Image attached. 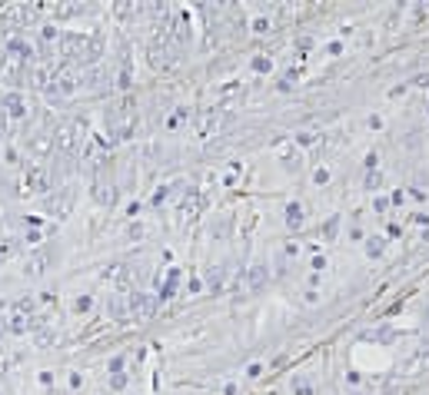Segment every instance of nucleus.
Segmentation results:
<instances>
[{
    "label": "nucleus",
    "instance_id": "1",
    "mask_svg": "<svg viewBox=\"0 0 429 395\" xmlns=\"http://www.w3.org/2000/svg\"><path fill=\"white\" fill-rule=\"evenodd\" d=\"M60 53L70 64H97L100 53H104V43H100V37H87V33H64L60 37Z\"/></svg>",
    "mask_w": 429,
    "mask_h": 395
},
{
    "label": "nucleus",
    "instance_id": "2",
    "mask_svg": "<svg viewBox=\"0 0 429 395\" xmlns=\"http://www.w3.org/2000/svg\"><path fill=\"white\" fill-rule=\"evenodd\" d=\"M83 136H87L83 123H77V120H64V123L54 130V150L64 153V156H80Z\"/></svg>",
    "mask_w": 429,
    "mask_h": 395
},
{
    "label": "nucleus",
    "instance_id": "3",
    "mask_svg": "<svg viewBox=\"0 0 429 395\" xmlns=\"http://www.w3.org/2000/svg\"><path fill=\"white\" fill-rule=\"evenodd\" d=\"M127 309L133 322H150L153 316L160 312V296L153 293H130L127 296Z\"/></svg>",
    "mask_w": 429,
    "mask_h": 395
},
{
    "label": "nucleus",
    "instance_id": "4",
    "mask_svg": "<svg viewBox=\"0 0 429 395\" xmlns=\"http://www.w3.org/2000/svg\"><path fill=\"white\" fill-rule=\"evenodd\" d=\"M247 286H250L253 296H260L263 289L270 286V269H266V262H253V266L247 269Z\"/></svg>",
    "mask_w": 429,
    "mask_h": 395
},
{
    "label": "nucleus",
    "instance_id": "5",
    "mask_svg": "<svg viewBox=\"0 0 429 395\" xmlns=\"http://www.w3.org/2000/svg\"><path fill=\"white\" fill-rule=\"evenodd\" d=\"M27 190L33 193H47L50 190V173L37 163H27Z\"/></svg>",
    "mask_w": 429,
    "mask_h": 395
},
{
    "label": "nucleus",
    "instance_id": "6",
    "mask_svg": "<svg viewBox=\"0 0 429 395\" xmlns=\"http://www.w3.org/2000/svg\"><path fill=\"white\" fill-rule=\"evenodd\" d=\"M0 106L10 113V117H27V100H24V93L20 90H10V93H4V100H0Z\"/></svg>",
    "mask_w": 429,
    "mask_h": 395
},
{
    "label": "nucleus",
    "instance_id": "7",
    "mask_svg": "<svg viewBox=\"0 0 429 395\" xmlns=\"http://www.w3.org/2000/svg\"><path fill=\"white\" fill-rule=\"evenodd\" d=\"M50 262H54V253H37L30 262H27V276H43Z\"/></svg>",
    "mask_w": 429,
    "mask_h": 395
},
{
    "label": "nucleus",
    "instance_id": "8",
    "mask_svg": "<svg viewBox=\"0 0 429 395\" xmlns=\"http://www.w3.org/2000/svg\"><path fill=\"white\" fill-rule=\"evenodd\" d=\"M93 199H97L100 206H113V199H117V190H113L110 183H107V186H104V183H97V186H93Z\"/></svg>",
    "mask_w": 429,
    "mask_h": 395
},
{
    "label": "nucleus",
    "instance_id": "9",
    "mask_svg": "<svg viewBox=\"0 0 429 395\" xmlns=\"http://www.w3.org/2000/svg\"><path fill=\"white\" fill-rule=\"evenodd\" d=\"M70 199H73V193H70V190H64L57 199L50 196V203H47V206L54 209V216H67V209H70Z\"/></svg>",
    "mask_w": 429,
    "mask_h": 395
},
{
    "label": "nucleus",
    "instance_id": "10",
    "mask_svg": "<svg viewBox=\"0 0 429 395\" xmlns=\"http://www.w3.org/2000/svg\"><path fill=\"white\" fill-rule=\"evenodd\" d=\"M286 226H290V230H300V226H303V206L300 203L286 206Z\"/></svg>",
    "mask_w": 429,
    "mask_h": 395
},
{
    "label": "nucleus",
    "instance_id": "11",
    "mask_svg": "<svg viewBox=\"0 0 429 395\" xmlns=\"http://www.w3.org/2000/svg\"><path fill=\"white\" fill-rule=\"evenodd\" d=\"M176 283H180V269H170L167 283H163V289H160V302H163V299H173V293H176Z\"/></svg>",
    "mask_w": 429,
    "mask_h": 395
},
{
    "label": "nucleus",
    "instance_id": "12",
    "mask_svg": "<svg viewBox=\"0 0 429 395\" xmlns=\"http://www.w3.org/2000/svg\"><path fill=\"white\" fill-rule=\"evenodd\" d=\"M207 286H210V293H213V296L223 293V269H220V266H213V269L207 272Z\"/></svg>",
    "mask_w": 429,
    "mask_h": 395
},
{
    "label": "nucleus",
    "instance_id": "13",
    "mask_svg": "<svg viewBox=\"0 0 429 395\" xmlns=\"http://www.w3.org/2000/svg\"><path fill=\"white\" fill-rule=\"evenodd\" d=\"M383 249H386V239H383V236H369V239H366V256H369V259L383 256Z\"/></svg>",
    "mask_w": 429,
    "mask_h": 395
},
{
    "label": "nucleus",
    "instance_id": "14",
    "mask_svg": "<svg viewBox=\"0 0 429 395\" xmlns=\"http://www.w3.org/2000/svg\"><path fill=\"white\" fill-rule=\"evenodd\" d=\"M336 233H340V216H329V219L323 222V239H326V243H333Z\"/></svg>",
    "mask_w": 429,
    "mask_h": 395
},
{
    "label": "nucleus",
    "instance_id": "15",
    "mask_svg": "<svg viewBox=\"0 0 429 395\" xmlns=\"http://www.w3.org/2000/svg\"><path fill=\"white\" fill-rule=\"evenodd\" d=\"M379 186H383V173H379V170H369V173H366V190L376 193Z\"/></svg>",
    "mask_w": 429,
    "mask_h": 395
},
{
    "label": "nucleus",
    "instance_id": "16",
    "mask_svg": "<svg viewBox=\"0 0 429 395\" xmlns=\"http://www.w3.org/2000/svg\"><path fill=\"white\" fill-rule=\"evenodd\" d=\"M27 329H30V322L24 319V312H17V316L10 319V332H17V335H20V332H27Z\"/></svg>",
    "mask_w": 429,
    "mask_h": 395
},
{
    "label": "nucleus",
    "instance_id": "17",
    "mask_svg": "<svg viewBox=\"0 0 429 395\" xmlns=\"http://www.w3.org/2000/svg\"><path fill=\"white\" fill-rule=\"evenodd\" d=\"M127 372H117V375H110V388H117V392H123L127 388Z\"/></svg>",
    "mask_w": 429,
    "mask_h": 395
},
{
    "label": "nucleus",
    "instance_id": "18",
    "mask_svg": "<svg viewBox=\"0 0 429 395\" xmlns=\"http://www.w3.org/2000/svg\"><path fill=\"white\" fill-rule=\"evenodd\" d=\"M270 67H273V64H270V57H253V70H256V73L270 70Z\"/></svg>",
    "mask_w": 429,
    "mask_h": 395
},
{
    "label": "nucleus",
    "instance_id": "19",
    "mask_svg": "<svg viewBox=\"0 0 429 395\" xmlns=\"http://www.w3.org/2000/svg\"><path fill=\"white\" fill-rule=\"evenodd\" d=\"M373 209H376V213L383 216V213H386V209H390V199H386V196H376V199H373Z\"/></svg>",
    "mask_w": 429,
    "mask_h": 395
},
{
    "label": "nucleus",
    "instance_id": "20",
    "mask_svg": "<svg viewBox=\"0 0 429 395\" xmlns=\"http://www.w3.org/2000/svg\"><path fill=\"white\" fill-rule=\"evenodd\" d=\"M373 339H376V342H393V329H390V325H383V329L376 332Z\"/></svg>",
    "mask_w": 429,
    "mask_h": 395
},
{
    "label": "nucleus",
    "instance_id": "21",
    "mask_svg": "<svg viewBox=\"0 0 429 395\" xmlns=\"http://www.w3.org/2000/svg\"><path fill=\"white\" fill-rule=\"evenodd\" d=\"M90 306H93V302H90V296H80V299L73 302V309H77V312H87Z\"/></svg>",
    "mask_w": 429,
    "mask_h": 395
},
{
    "label": "nucleus",
    "instance_id": "22",
    "mask_svg": "<svg viewBox=\"0 0 429 395\" xmlns=\"http://www.w3.org/2000/svg\"><path fill=\"white\" fill-rule=\"evenodd\" d=\"M117 372H123V356H113L110 359V375H117Z\"/></svg>",
    "mask_w": 429,
    "mask_h": 395
},
{
    "label": "nucleus",
    "instance_id": "23",
    "mask_svg": "<svg viewBox=\"0 0 429 395\" xmlns=\"http://www.w3.org/2000/svg\"><path fill=\"white\" fill-rule=\"evenodd\" d=\"M253 30H256V33H266V30H270V20H263V17H256V20H253Z\"/></svg>",
    "mask_w": 429,
    "mask_h": 395
},
{
    "label": "nucleus",
    "instance_id": "24",
    "mask_svg": "<svg viewBox=\"0 0 429 395\" xmlns=\"http://www.w3.org/2000/svg\"><path fill=\"white\" fill-rule=\"evenodd\" d=\"M117 87H123V90L130 87V70H127V67H123V70H120V77H117Z\"/></svg>",
    "mask_w": 429,
    "mask_h": 395
},
{
    "label": "nucleus",
    "instance_id": "25",
    "mask_svg": "<svg viewBox=\"0 0 429 395\" xmlns=\"http://www.w3.org/2000/svg\"><path fill=\"white\" fill-rule=\"evenodd\" d=\"M160 203H167V190H160V193H153V206H160Z\"/></svg>",
    "mask_w": 429,
    "mask_h": 395
},
{
    "label": "nucleus",
    "instance_id": "26",
    "mask_svg": "<svg viewBox=\"0 0 429 395\" xmlns=\"http://www.w3.org/2000/svg\"><path fill=\"white\" fill-rule=\"evenodd\" d=\"M296 140H300V146H310V143H313V133H300Z\"/></svg>",
    "mask_w": 429,
    "mask_h": 395
},
{
    "label": "nucleus",
    "instance_id": "27",
    "mask_svg": "<svg viewBox=\"0 0 429 395\" xmlns=\"http://www.w3.org/2000/svg\"><path fill=\"white\" fill-rule=\"evenodd\" d=\"M313 180H316V183H326V180H329V173H326V170H316V173H313Z\"/></svg>",
    "mask_w": 429,
    "mask_h": 395
},
{
    "label": "nucleus",
    "instance_id": "28",
    "mask_svg": "<svg viewBox=\"0 0 429 395\" xmlns=\"http://www.w3.org/2000/svg\"><path fill=\"white\" fill-rule=\"evenodd\" d=\"M260 372H263V369H260V365L253 362V365H250V369H247V375H250V379H256V375H260Z\"/></svg>",
    "mask_w": 429,
    "mask_h": 395
},
{
    "label": "nucleus",
    "instance_id": "29",
    "mask_svg": "<svg viewBox=\"0 0 429 395\" xmlns=\"http://www.w3.org/2000/svg\"><path fill=\"white\" fill-rule=\"evenodd\" d=\"M27 243H30V246H37V243H40V233H37V230H33V233H27Z\"/></svg>",
    "mask_w": 429,
    "mask_h": 395
},
{
    "label": "nucleus",
    "instance_id": "30",
    "mask_svg": "<svg viewBox=\"0 0 429 395\" xmlns=\"http://www.w3.org/2000/svg\"><path fill=\"white\" fill-rule=\"evenodd\" d=\"M422 329H426V332H429V306H426V309H422Z\"/></svg>",
    "mask_w": 429,
    "mask_h": 395
},
{
    "label": "nucleus",
    "instance_id": "31",
    "mask_svg": "<svg viewBox=\"0 0 429 395\" xmlns=\"http://www.w3.org/2000/svg\"><path fill=\"white\" fill-rule=\"evenodd\" d=\"M4 329H7V325H4V316H0V332H4Z\"/></svg>",
    "mask_w": 429,
    "mask_h": 395
},
{
    "label": "nucleus",
    "instance_id": "32",
    "mask_svg": "<svg viewBox=\"0 0 429 395\" xmlns=\"http://www.w3.org/2000/svg\"><path fill=\"white\" fill-rule=\"evenodd\" d=\"M386 395H399V392H396V388H390V392H386Z\"/></svg>",
    "mask_w": 429,
    "mask_h": 395
},
{
    "label": "nucleus",
    "instance_id": "33",
    "mask_svg": "<svg viewBox=\"0 0 429 395\" xmlns=\"http://www.w3.org/2000/svg\"><path fill=\"white\" fill-rule=\"evenodd\" d=\"M353 395H359V392H353Z\"/></svg>",
    "mask_w": 429,
    "mask_h": 395
},
{
    "label": "nucleus",
    "instance_id": "34",
    "mask_svg": "<svg viewBox=\"0 0 429 395\" xmlns=\"http://www.w3.org/2000/svg\"><path fill=\"white\" fill-rule=\"evenodd\" d=\"M0 395H4V392H0Z\"/></svg>",
    "mask_w": 429,
    "mask_h": 395
}]
</instances>
